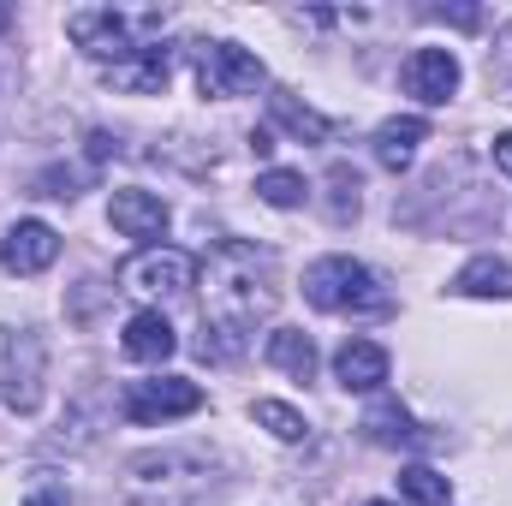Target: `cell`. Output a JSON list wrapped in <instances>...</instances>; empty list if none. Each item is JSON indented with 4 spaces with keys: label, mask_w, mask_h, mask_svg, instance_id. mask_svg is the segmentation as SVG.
<instances>
[{
    "label": "cell",
    "mask_w": 512,
    "mask_h": 506,
    "mask_svg": "<svg viewBox=\"0 0 512 506\" xmlns=\"http://www.w3.org/2000/svg\"><path fill=\"white\" fill-rule=\"evenodd\" d=\"M274 310V251L221 239L209 256V316L233 334L256 328V316Z\"/></svg>",
    "instance_id": "obj_1"
},
{
    "label": "cell",
    "mask_w": 512,
    "mask_h": 506,
    "mask_svg": "<svg viewBox=\"0 0 512 506\" xmlns=\"http://www.w3.org/2000/svg\"><path fill=\"white\" fill-rule=\"evenodd\" d=\"M304 298L328 316H387L393 298L376 280V268H364L358 256H322L304 268Z\"/></svg>",
    "instance_id": "obj_2"
},
{
    "label": "cell",
    "mask_w": 512,
    "mask_h": 506,
    "mask_svg": "<svg viewBox=\"0 0 512 506\" xmlns=\"http://www.w3.org/2000/svg\"><path fill=\"white\" fill-rule=\"evenodd\" d=\"M143 30H161V18L155 12H143V18H126V12H114V6H84V12H72L66 18V36L90 54V60H102V66H120L131 60L143 42Z\"/></svg>",
    "instance_id": "obj_3"
},
{
    "label": "cell",
    "mask_w": 512,
    "mask_h": 506,
    "mask_svg": "<svg viewBox=\"0 0 512 506\" xmlns=\"http://www.w3.org/2000/svg\"><path fill=\"white\" fill-rule=\"evenodd\" d=\"M191 72H197V90L227 102V96H251L268 84L262 60L239 42H191Z\"/></svg>",
    "instance_id": "obj_4"
},
{
    "label": "cell",
    "mask_w": 512,
    "mask_h": 506,
    "mask_svg": "<svg viewBox=\"0 0 512 506\" xmlns=\"http://www.w3.org/2000/svg\"><path fill=\"white\" fill-rule=\"evenodd\" d=\"M0 393H6V405L18 411V417H30L36 405H42V376H48V346H42V334H30V328H0Z\"/></svg>",
    "instance_id": "obj_5"
},
{
    "label": "cell",
    "mask_w": 512,
    "mask_h": 506,
    "mask_svg": "<svg viewBox=\"0 0 512 506\" xmlns=\"http://www.w3.org/2000/svg\"><path fill=\"white\" fill-rule=\"evenodd\" d=\"M120 405H126L131 423L155 429V423H173V417L203 411V387H197V381H185V376H149V381H126Z\"/></svg>",
    "instance_id": "obj_6"
},
{
    "label": "cell",
    "mask_w": 512,
    "mask_h": 506,
    "mask_svg": "<svg viewBox=\"0 0 512 506\" xmlns=\"http://www.w3.org/2000/svg\"><path fill=\"white\" fill-rule=\"evenodd\" d=\"M191 274H197V262L185 251H173V245H149V251H137L120 268V286L137 292V298H179L185 286H191Z\"/></svg>",
    "instance_id": "obj_7"
},
{
    "label": "cell",
    "mask_w": 512,
    "mask_h": 506,
    "mask_svg": "<svg viewBox=\"0 0 512 506\" xmlns=\"http://www.w3.org/2000/svg\"><path fill=\"white\" fill-rule=\"evenodd\" d=\"M399 84H405V96H417L423 108H441V102H453V90H459V60H453L447 48H417V54L405 60V72H399Z\"/></svg>",
    "instance_id": "obj_8"
},
{
    "label": "cell",
    "mask_w": 512,
    "mask_h": 506,
    "mask_svg": "<svg viewBox=\"0 0 512 506\" xmlns=\"http://www.w3.org/2000/svg\"><path fill=\"white\" fill-rule=\"evenodd\" d=\"M54 256H60V233L48 221H12L0 239V262L12 274H42V268H54Z\"/></svg>",
    "instance_id": "obj_9"
},
{
    "label": "cell",
    "mask_w": 512,
    "mask_h": 506,
    "mask_svg": "<svg viewBox=\"0 0 512 506\" xmlns=\"http://www.w3.org/2000/svg\"><path fill=\"white\" fill-rule=\"evenodd\" d=\"M108 221H114L126 239L161 245V233H167V203H161L155 191H137V185H126V191H114V197H108Z\"/></svg>",
    "instance_id": "obj_10"
},
{
    "label": "cell",
    "mask_w": 512,
    "mask_h": 506,
    "mask_svg": "<svg viewBox=\"0 0 512 506\" xmlns=\"http://www.w3.org/2000/svg\"><path fill=\"white\" fill-rule=\"evenodd\" d=\"M167 78H173V60H167V48H161V42H143L131 60L108 66V84H114V90H126V96H161V90H167Z\"/></svg>",
    "instance_id": "obj_11"
},
{
    "label": "cell",
    "mask_w": 512,
    "mask_h": 506,
    "mask_svg": "<svg viewBox=\"0 0 512 506\" xmlns=\"http://www.w3.org/2000/svg\"><path fill=\"white\" fill-rule=\"evenodd\" d=\"M126 358L131 364H167L173 358V346H179V334H173V322L161 316V310H137L126 322Z\"/></svg>",
    "instance_id": "obj_12"
},
{
    "label": "cell",
    "mask_w": 512,
    "mask_h": 506,
    "mask_svg": "<svg viewBox=\"0 0 512 506\" xmlns=\"http://www.w3.org/2000/svg\"><path fill=\"white\" fill-rule=\"evenodd\" d=\"M364 435H370L376 447H405V453L429 447V435L417 429V417H411L399 399H376V405L364 411Z\"/></svg>",
    "instance_id": "obj_13"
},
{
    "label": "cell",
    "mask_w": 512,
    "mask_h": 506,
    "mask_svg": "<svg viewBox=\"0 0 512 506\" xmlns=\"http://www.w3.org/2000/svg\"><path fill=\"white\" fill-rule=\"evenodd\" d=\"M334 376H340V387H352V393H376L387 381V352L376 340H346L334 352Z\"/></svg>",
    "instance_id": "obj_14"
},
{
    "label": "cell",
    "mask_w": 512,
    "mask_h": 506,
    "mask_svg": "<svg viewBox=\"0 0 512 506\" xmlns=\"http://www.w3.org/2000/svg\"><path fill=\"white\" fill-rule=\"evenodd\" d=\"M453 292H465V298H512V262H501V256H471L459 268Z\"/></svg>",
    "instance_id": "obj_15"
},
{
    "label": "cell",
    "mask_w": 512,
    "mask_h": 506,
    "mask_svg": "<svg viewBox=\"0 0 512 506\" xmlns=\"http://www.w3.org/2000/svg\"><path fill=\"white\" fill-rule=\"evenodd\" d=\"M429 137V120H417V114H405V120H387L382 131H376V161L382 167H411V155H417V143Z\"/></svg>",
    "instance_id": "obj_16"
},
{
    "label": "cell",
    "mask_w": 512,
    "mask_h": 506,
    "mask_svg": "<svg viewBox=\"0 0 512 506\" xmlns=\"http://www.w3.org/2000/svg\"><path fill=\"white\" fill-rule=\"evenodd\" d=\"M268 364L286 370L292 381H310L316 376V340L298 334V328H274V334H268Z\"/></svg>",
    "instance_id": "obj_17"
},
{
    "label": "cell",
    "mask_w": 512,
    "mask_h": 506,
    "mask_svg": "<svg viewBox=\"0 0 512 506\" xmlns=\"http://www.w3.org/2000/svg\"><path fill=\"white\" fill-rule=\"evenodd\" d=\"M268 114H274L280 126L292 131V137H310V143H322V137L334 131L328 120H322V114H316V108H304V102H292L286 90H274V96H268Z\"/></svg>",
    "instance_id": "obj_18"
},
{
    "label": "cell",
    "mask_w": 512,
    "mask_h": 506,
    "mask_svg": "<svg viewBox=\"0 0 512 506\" xmlns=\"http://www.w3.org/2000/svg\"><path fill=\"white\" fill-rule=\"evenodd\" d=\"M399 495L411 506H447L453 501V483H447L441 471H429V465H405V471H399Z\"/></svg>",
    "instance_id": "obj_19"
},
{
    "label": "cell",
    "mask_w": 512,
    "mask_h": 506,
    "mask_svg": "<svg viewBox=\"0 0 512 506\" xmlns=\"http://www.w3.org/2000/svg\"><path fill=\"white\" fill-rule=\"evenodd\" d=\"M251 417L274 435V441H304L310 435V423H304V411H292L286 399H256L251 405Z\"/></svg>",
    "instance_id": "obj_20"
},
{
    "label": "cell",
    "mask_w": 512,
    "mask_h": 506,
    "mask_svg": "<svg viewBox=\"0 0 512 506\" xmlns=\"http://www.w3.org/2000/svg\"><path fill=\"white\" fill-rule=\"evenodd\" d=\"M256 197H262L268 209H298V203L310 197V185H304V173H286V167H268V173L256 179Z\"/></svg>",
    "instance_id": "obj_21"
},
{
    "label": "cell",
    "mask_w": 512,
    "mask_h": 506,
    "mask_svg": "<svg viewBox=\"0 0 512 506\" xmlns=\"http://www.w3.org/2000/svg\"><path fill=\"white\" fill-rule=\"evenodd\" d=\"M334 221H352L358 215V173H346V167H334Z\"/></svg>",
    "instance_id": "obj_22"
},
{
    "label": "cell",
    "mask_w": 512,
    "mask_h": 506,
    "mask_svg": "<svg viewBox=\"0 0 512 506\" xmlns=\"http://www.w3.org/2000/svg\"><path fill=\"white\" fill-rule=\"evenodd\" d=\"M24 506H72V495H66V489H36Z\"/></svg>",
    "instance_id": "obj_23"
},
{
    "label": "cell",
    "mask_w": 512,
    "mask_h": 506,
    "mask_svg": "<svg viewBox=\"0 0 512 506\" xmlns=\"http://www.w3.org/2000/svg\"><path fill=\"white\" fill-rule=\"evenodd\" d=\"M114 155V137L108 131H90V161H108Z\"/></svg>",
    "instance_id": "obj_24"
},
{
    "label": "cell",
    "mask_w": 512,
    "mask_h": 506,
    "mask_svg": "<svg viewBox=\"0 0 512 506\" xmlns=\"http://www.w3.org/2000/svg\"><path fill=\"white\" fill-rule=\"evenodd\" d=\"M495 167L512 173V131H507V137H495Z\"/></svg>",
    "instance_id": "obj_25"
},
{
    "label": "cell",
    "mask_w": 512,
    "mask_h": 506,
    "mask_svg": "<svg viewBox=\"0 0 512 506\" xmlns=\"http://www.w3.org/2000/svg\"><path fill=\"white\" fill-rule=\"evenodd\" d=\"M495 60H501V72L512 78V24L501 30V48H495Z\"/></svg>",
    "instance_id": "obj_26"
},
{
    "label": "cell",
    "mask_w": 512,
    "mask_h": 506,
    "mask_svg": "<svg viewBox=\"0 0 512 506\" xmlns=\"http://www.w3.org/2000/svg\"><path fill=\"white\" fill-rule=\"evenodd\" d=\"M6 24H12V12H6V6H0V30H6Z\"/></svg>",
    "instance_id": "obj_27"
},
{
    "label": "cell",
    "mask_w": 512,
    "mask_h": 506,
    "mask_svg": "<svg viewBox=\"0 0 512 506\" xmlns=\"http://www.w3.org/2000/svg\"><path fill=\"white\" fill-rule=\"evenodd\" d=\"M370 506H393V501H370Z\"/></svg>",
    "instance_id": "obj_28"
}]
</instances>
